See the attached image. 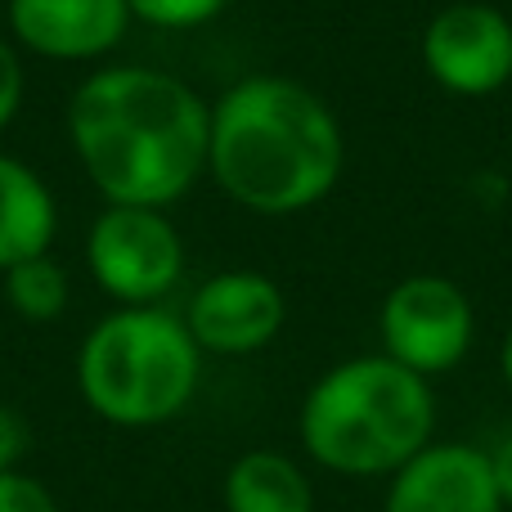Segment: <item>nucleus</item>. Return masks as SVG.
I'll list each match as a JSON object with an SVG mask.
<instances>
[{"label": "nucleus", "mask_w": 512, "mask_h": 512, "mask_svg": "<svg viewBox=\"0 0 512 512\" xmlns=\"http://www.w3.org/2000/svg\"><path fill=\"white\" fill-rule=\"evenodd\" d=\"M27 454H32V423L18 405L0 400V472L23 468Z\"/></svg>", "instance_id": "obj_16"}, {"label": "nucleus", "mask_w": 512, "mask_h": 512, "mask_svg": "<svg viewBox=\"0 0 512 512\" xmlns=\"http://www.w3.org/2000/svg\"><path fill=\"white\" fill-rule=\"evenodd\" d=\"M86 270L113 306H162L185 279V239L158 207H117L86 230Z\"/></svg>", "instance_id": "obj_5"}, {"label": "nucleus", "mask_w": 512, "mask_h": 512, "mask_svg": "<svg viewBox=\"0 0 512 512\" xmlns=\"http://www.w3.org/2000/svg\"><path fill=\"white\" fill-rule=\"evenodd\" d=\"M486 459H490V477H495L499 499L512 512V432H504L495 445H486Z\"/></svg>", "instance_id": "obj_18"}, {"label": "nucleus", "mask_w": 512, "mask_h": 512, "mask_svg": "<svg viewBox=\"0 0 512 512\" xmlns=\"http://www.w3.org/2000/svg\"><path fill=\"white\" fill-rule=\"evenodd\" d=\"M423 72L459 99H486L512 81V18L490 0H450L418 36Z\"/></svg>", "instance_id": "obj_7"}, {"label": "nucleus", "mask_w": 512, "mask_h": 512, "mask_svg": "<svg viewBox=\"0 0 512 512\" xmlns=\"http://www.w3.org/2000/svg\"><path fill=\"white\" fill-rule=\"evenodd\" d=\"M9 41L54 63H90L126 41L135 14L126 0H9Z\"/></svg>", "instance_id": "obj_9"}, {"label": "nucleus", "mask_w": 512, "mask_h": 512, "mask_svg": "<svg viewBox=\"0 0 512 512\" xmlns=\"http://www.w3.org/2000/svg\"><path fill=\"white\" fill-rule=\"evenodd\" d=\"M346 167L337 113L310 86L256 72L212 99L207 176L256 216H297L324 203Z\"/></svg>", "instance_id": "obj_2"}, {"label": "nucleus", "mask_w": 512, "mask_h": 512, "mask_svg": "<svg viewBox=\"0 0 512 512\" xmlns=\"http://www.w3.org/2000/svg\"><path fill=\"white\" fill-rule=\"evenodd\" d=\"M297 441L328 477L387 481L436 441V391L382 351L337 360L301 396Z\"/></svg>", "instance_id": "obj_3"}, {"label": "nucleus", "mask_w": 512, "mask_h": 512, "mask_svg": "<svg viewBox=\"0 0 512 512\" xmlns=\"http://www.w3.org/2000/svg\"><path fill=\"white\" fill-rule=\"evenodd\" d=\"M382 512H508L490 477L486 445L432 441L396 477H387Z\"/></svg>", "instance_id": "obj_10"}, {"label": "nucleus", "mask_w": 512, "mask_h": 512, "mask_svg": "<svg viewBox=\"0 0 512 512\" xmlns=\"http://www.w3.org/2000/svg\"><path fill=\"white\" fill-rule=\"evenodd\" d=\"M180 319L203 355L243 360V355L265 351L283 333L288 297L261 270H221L189 292Z\"/></svg>", "instance_id": "obj_8"}, {"label": "nucleus", "mask_w": 512, "mask_h": 512, "mask_svg": "<svg viewBox=\"0 0 512 512\" xmlns=\"http://www.w3.org/2000/svg\"><path fill=\"white\" fill-rule=\"evenodd\" d=\"M207 131L212 99L162 68H99L68 99L72 158L117 207L180 203L207 176Z\"/></svg>", "instance_id": "obj_1"}, {"label": "nucleus", "mask_w": 512, "mask_h": 512, "mask_svg": "<svg viewBox=\"0 0 512 512\" xmlns=\"http://www.w3.org/2000/svg\"><path fill=\"white\" fill-rule=\"evenodd\" d=\"M0 512H59V499L50 495L41 477L14 468L0 472Z\"/></svg>", "instance_id": "obj_15"}, {"label": "nucleus", "mask_w": 512, "mask_h": 512, "mask_svg": "<svg viewBox=\"0 0 512 512\" xmlns=\"http://www.w3.org/2000/svg\"><path fill=\"white\" fill-rule=\"evenodd\" d=\"M126 5L135 23H149L158 32H189V27L212 23L230 0H126Z\"/></svg>", "instance_id": "obj_14"}, {"label": "nucleus", "mask_w": 512, "mask_h": 512, "mask_svg": "<svg viewBox=\"0 0 512 512\" xmlns=\"http://www.w3.org/2000/svg\"><path fill=\"white\" fill-rule=\"evenodd\" d=\"M5 301L23 324H54L63 319L72 301V274L54 261V252H41V256H27V261L9 265L5 274Z\"/></svg>", "instance_id": "obj_13"}, {"label": "nucleus", "mask_w": 512, "mask_h": 512, "mask_svg": "<svg viewBox=\"0 0 512 512\" xmlns=\"http://www.w3.org/2000/svg\"><path fill=\"white\" fill-rule=\"evenodd\" d=\"M378 342L382 355L432 382L472 355L477 306L445 274H405L378 306Z\"/></svg>", "instance_id": "obj_6"}, {"label": "nucleus", "mask_w": 512, "mask_h": 512, "mask_svg": "<svg viewBox=\"0 0 512 512\" xmlns=\"http://www.w3.org/2000/svg\"><path fill=\"white\" fill-rule=\"evenodd\" d=\"M499 373H504V382H508V391H512V324H508L504 342H499Z\"/></svg>", "instance_id": "obj_19"}, {"label": "nucleus", "mask_w": 512, "mask_h": 512, "mask_svg": "<svg viewBox=\"0 0 512 512\" xmlns=\"http://www.w3.org/2000/svg\"><path fill=\"white\" fill-rule=\"evenodd\" d=\"M203 351L167 306H113L77 346V391L108 427L149 432L194 405Z\"/></svg>", "instance_id": "obj_4"}, {"label": "nucleus", "mask_w": 512, "mask_h": 512, "mask_svg": "<svg viewBox=\"0 0 512 512\" xmlns=\"http://www.w3.org/2000/svg\"><path fill=\"white\" fill-rule=\"evenodd\" d=\"M225 512H315V481L283 450H243L221 477Z\"/></svg>", "instance_id": "obj_12"}, {"label": "nucleus", "mask_w": 512, "mask_h": 512, "mask_svg": "<svg viewBox=\"0 0 512 512\" xmlns=\"http://www.w3.org/2000/svg\"><path fill=\"white\" fill-rule=\"evenodd\" d=\"M23 90H27V77H23L18 45L0 32V131L18 117V108H23Z\"/></svg>", "instance_id": "obj_17"}, {"label": "nucleus", "mask_w": 512, "mask_h": 512, "mask_svg": "<svg viewBox=\"0 0 512 512\" xmlns=\"http://www.w3.org/2000/svg\"><path fill=\"white\" fill-rule=\"evenodd\" d=\"M59 203L50 185L14 153H0V274L54 248Z\"/></svg>", "instance_id": "obj_11"}]
</instances>
